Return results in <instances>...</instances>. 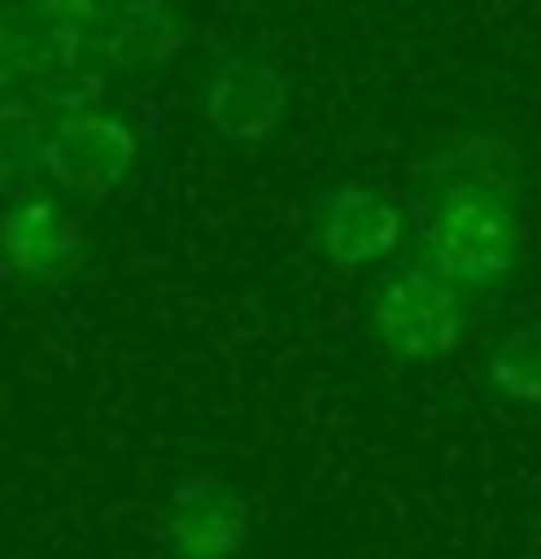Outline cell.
I'll list each match as a JSON object with an SVG mask.
<instances>
[{
  "mask_svg": "<svg viewBox=\"0 0 541 559\" xmlns=\"http://www.w3.org/2000/svg\"><path fill=\"white\" fill-rule=\"evenodd\" d=\"M413 239H419V257L460 292L501 286L524 257L518 192H501L483 181H419Z\"/></svg>",
  "mask_w": 541,
  "mask_h": 559,
  "instance_id": "cell-1",
  "label": "cell"
},
{
  "mask_svg": "<svg viewBox=\"0 0 541 559\" xmlns=\"http://www.w3.org/2000/svg\"><path fill=\"white\" fill-rule=\"evenodd\" d=\"M373 338L390 361H443L448 349H460L471 309L454 280H443L425 257L396 262L390 274L373 286Z\"/></svg>",
  "mask_w": 541,
  "mask_h": 559,
  "instance_id": "cell-2",
  "label": "cell"
},
{
  "mask_svg": "<svg viewBox=\"0 0 541 559\" xmlns=\"http://www.w3.org/2000/svg\"><path fill=\"white\" fill-rule=\"evenodd\" d=\"M140 164V129L111 105H87V111H59L47 134V164L41 175L64 199L105 204Z\"/></svg>",
  "mask_w": 541,
  "mask_h": 559,
  "instance_id": "cell-3",
  "label": "cell"
},
{
  "mask_svg": "<svg viewBox=\"0 0 541 559\" xmlns=\"http://www.w3.org/2000/svg\"><path fill=\"white\" fill-rule=\"evenodd\" d=\"M408 239V210L390 192L361 187V181H338L314 199V245L338 274H361V269H384L401 257Z\"/></svg>",
  "mask_w": 541,
  "mask_h": 559,
  "instance_id": "cell-4",
  "label": "cell"
},
{
  "mask_svg": "<svg viewBox=\"0 0 541 559\" xmlns=\"http://www.w3.org/2000/svg\"><path fill=\"white\" fill-rule=\"evenodd\" d=\"M204 122L227 146H262L286 129L291 117V82L279 76V64L251 59V52H221L216 70L204 76L199 94Z\"/></svg>",
  "mask_w": 541,
  "mask_h": 559,
  "instance_id": "cell-5",
  "label": "cell"
},
{
  "mask_svg": "<svg viewBox=\"0 0 541 559\" xmlns=\"http://www.w3.org/2000/svg\"><path fill=\"white\" fill-rule=\"evenodd\" d=\"M251 542V507L216 472H181L169 489L164 548L169 559H239Z\"/></svg>",
  "mask_w": 541,
  "mask_h": 559,
  "instance_id": "cell-6",
  "label": "cell"
},
{
  "mask_svg": "<svg viewBox=\"0 0 541 559\" xmlns=\"http://www.w3.org/2000/svg\"><path fill=\"white\" fill-rule=\"evenodd\" d=\"M82 262V222L52 192H12L0 210V269L52 286Z\"/></svg>",
  "mask_w": 541,
  "mask_h": 559,
  "instance_id": "cell-7",
  "label": "cell"
},
{
  "mask_svg": "<svg viewBox=\"0 0 541 559\" xmlns=\"http://www.w3.org/2000/svg\"><path fill=\"white\" fill-rule=\"evenodd\" d=\"M187 41H192V24L175 0H117L105 29H99V52L111 64V76L169 70L187 52Z\"/></svg>",
  "mask_w": 541,
  "mask_h": 559,
  "instance_id": "cell-8",
  "label": "cell"
},
{
  "mask_svg": "<svg viewBox=\"0 0 541 559\" xmlns=\"http://www.w3.org/2000/svg\"><path fill=\"white\" fill-rule=\"evenodd\" d=\"M413 181H483L501 192H524V164L506 134H454L431 157H419Z\"/></svg>",
  "mask_w": 541,
  "mask_h": 559,
  "instance_id": "cell-9",
  "label": "cell"
},
{
  "mask_svg": "<svg viewBox=\"0 0 541 559\" xmlns=\"http://www.w3.org/2000/svg\"><path fill=\"white\" fill-rule=\"evenodd\" d=\"M47 134H52V111L29 87L0 94V192H29V181H41Z\"/></svg>",
  "mask_w": 541,
  "mask_h": 559,
  "instance_id": "cell-10",
  "label": "cell"
},
{
  "mask_svg": "<svg viewBox=\"0 0 541 559\" xmlns=\"http://www.w3.org/2000/svg\"><path fill=\"white\" fill-rule=\"evenodd\" d=\"M483 379L518 408H541V321H518L513 332H501L483 361Z\"/></svg>",
  "mask_w": 541,
  "mask_h": 559,
  "instance_id": "cell-11",
  "label": "cell"
},
{
  "mask_svg": "<svg viewBox=\"0 0 541 559\" xmlns=\"http://www.w3.org/2000/svg\"><path fill=\"white\" fill-rule=\"evenodd\" d=\"M47 24H35L24 0H0V94L12 87H35L47 59Z\"/></svg>",
  "mask_w": 541,
  "mask_h": 559,
  "instance_id": "cell-12",
  "label": "cell"
},
{
  "mask_svg": "<svg viewBox=\"0 0 541 559\" xmlns=\"http://www.w3.org/2000/svg\"><path fill=\"white\" fill-rule=\"evenodd\" d=\"M35 24L47 29H76V35H99L117 0H24Z\"/></svg>",
  "mask_w": 541,
  "mask_h": 559,
  "instance_id": "cell-13",
  "label": "cell"
}]
</instances>
